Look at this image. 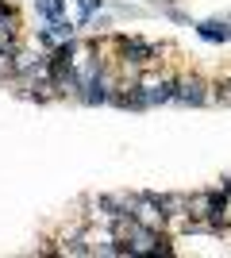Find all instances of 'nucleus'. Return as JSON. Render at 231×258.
Wrapping results in <instances>:
<instances>
[{
    "instance_id": "obj_5",
    "label": "nucleus",
    "mask_w": 231,
    "mask_h": 258,
    "mask_svg": "<svg viewBox=\"0 0 231 258\" xmlns=\"http://www.w3.org/2000/svg\"><path fill=\"white\" fill-rule=\"evenodd\" d=\"M100 8V0H81V23L85 20H93V12Z\"/></svg>"
},
{
    "instance_id": "obj_2",
    "label": "nucleus",
    "mask_w": 231,
    "mask_h": 258,
    "mask_svg": "<svg viewBox=\"0 0 231 258\" xmlns=\"http://www.w3.org/2000/svg\"><path fill=\"white\" fill-rule=\"evenodd\" d=\"M204 81H200V77H181V81H177V104H204V100H208V93H204Z\"/></svg>"
},
{
    "instance_id": "obj_1",
    "label": "nucleus",
    "mask_w": 231,
    "mask_h": 258,
    "mask_svg": "<svg viewBox=\"0 0 231 258\" xmlns=\"http://www.w3.org/2000/svg\"><path fill=\"white\" fill-rule=\"evenodd\" d=\"M116 46H120L123 62H135V66L154 62V43H146V39H116Z\"/></svg>"
},
{
    "instance_id": "obj_4",
    "label": "nucleus",
    "mask_w": 231,
    "mask_h": 258,
    "mask_svg": "<svg viewBox=\"0 0 231 258\" xmlns=\"http://www.w3.org/2000/svg\"><path fill=\"white\" fill-rule=\"evenodd\" d=\"M35 8L46 20H62V0H35Z\"/></svg>"
},
{
    "instance_id": "obj_3",
    "label": "nucleus",
    "mask_w": 231,
    "mask_h": 258,
    "mask_svg": "<svg viewBox=\"0 0 231 258\" xmlns=\"http://www.w3.org/2000/svg\"><path fill=\"white\" fill-rule=\"evenodd\" d=\"M204 39H212V43H220V39H231V27L227 23H216V20H208V23H200L197 27Z\"/></svg>"
},
{
    "instance_id": "obj_6",
    "label": "nucleus",
    "mask_w": 231,
    "mask_h": 258,
    "mask_svg": "<svg viewBox=\"0 0 231 258\" xmlns=\"http://www.w3.org/2000/svg\"><path fill=\"white\" fill-rule=\"evenodd\" d=\"M4 16H12V8L4 4V0H0V20H4Z\"/></svg>"
}]
</instances>
